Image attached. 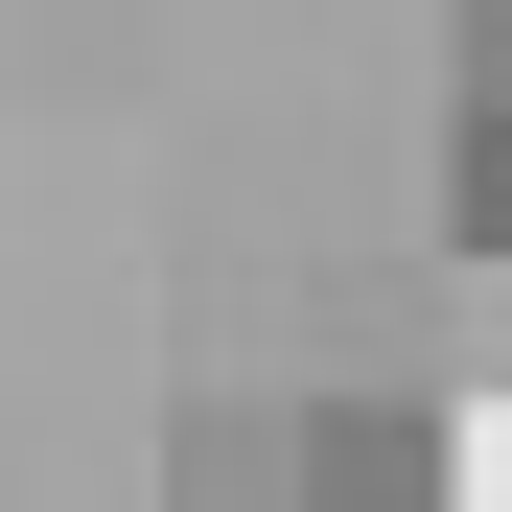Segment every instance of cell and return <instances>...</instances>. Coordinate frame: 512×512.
Segmentation results:
<instances>
[{
	"instance_id": "obj_1",
	"label": "cell",
	"mask_w": 512,
	"mask_h": 512,
	"mask_svg": "<svg viewBox=\"0 0 512 512\" xmlns=\"http://www.w3.org/2000/svg\"><path fill=\"white\" fill-rule=\"evenodd\" d=\"M466 512H512V419L489 396H466Z\"/></svg>"
}]
</instances>
